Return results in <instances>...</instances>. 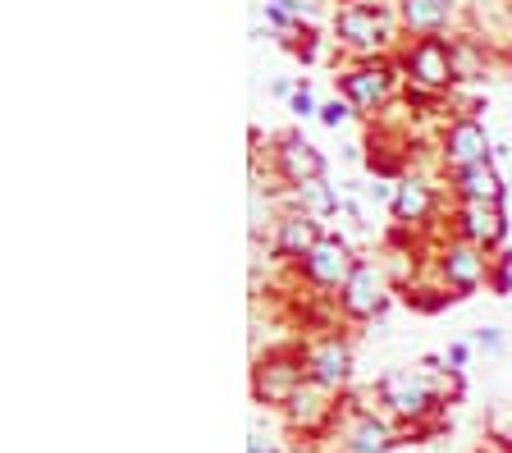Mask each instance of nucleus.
<instances>
[{
	"mask_svg": "<svg viewBox=\"0 0 512 453\" xmlns=\"http://www.w3.org/2000/svg\"><path fill=\"white\" fill-rule=\"evenodd\" d=\"M398 28L403 23L384 10L380 0H343L334 10V37L339 51L352 60H380V55H398Z\"/></svg>",
	"mask_w": 512,
	"mask_h": 453,
	"instance_id": "1",
	"label": "nucleus"
},
{
	"mask_svg": "<svg viewBox=\"0 0 512 453\" xmlns=\"http://www.w3.org/2000/svg\"><path fill=\"white\" fill-rule=\"evenodd\" d=\"M398 69H403L407 87H421V92H453L458 83V51H453V37H407L398 46Z\"/></svg>",
	"mask_w": 512,
	"mask_h": 453,
	"instance_id": "2",
	"label": "nucleus"
},
{
	"mask_svg": "<svg viewBox=\"0 0 512 453\" xmlns=\"http://www.w3.org/2000/svg\"><path fill=\"white\" fill-rule=\"evenodd\" d=\"M334 78H339V97L348 101L357 115H371L375 119L380 110H389L403 69H398L394 55H380V60H352V65L339 69Z\"/></svg>",
	"mask_w": 512,
	"mask_h": 453,
	"instance_id": "3",
	"label": "nucleus"
},
{
	"mask_svg": "<svg viewBox=\"0 0 512 453\" xmlns=\"http://www.w3.org/2000/svg\"><path fill=\"white\" fill-rule=\"evenodd\" d=\"M430 261H435L439 289H448L453 298H467V293H476V289H490L494 257L485 248H476V243H467V238H458V234L439 238Z\"/></svg>",
	"mask_w": 512,
	"mask_h": 453,
	"instance_id": "4",
	"label": "nucleus"
},
{
	"mask_svg": "<svg viewBox=\"0 0 512 453\" xmlns=\"http://www.w3.org/2000/svg\"><path fill=\"white\" fill-rule=\"evenodd\" d=\"M352 266H357V252H352L348 238H343V234H320V243L293 270H298V280L307 284V289L339 293L343 284H348Z\"/></svg>",
	"mask_w": 512,
	"mask_h": 453,
	"instance_id": "5",
	"label": "nucleus"
},
{
	"mask_svg": "<svg viewBox=\"0 0 512 453\" xmlns=\"http://www.w3.org/2000/svg\"><path fill=\"white\" fill-rule=\"evenodd\" d=\"M334 298H339V312L348 316V321H375V316L389 307V275H384V261L357 257L348 284H343Z\"/></svg>",
	"mask_w": 512,
	"mask_h": 453,
	"instance_id": "6",
	"label": "nucleus"
},
{
	"mask_svg": "<svg viewBox=\"0 0 512 453\" xmlns=\"http://www.w3.org/2000/svg\"><path fill=\"white\" fill-rule=\"evenodd\" d=\"M435 156H439V165H444V170H467V165L494 161L490 129H485L476 115H453L444 129H439Z\"/></svg>",
	"mask_w": 512,
	"mask_h": 453,
	"instance_id": "7",
	"label": "nucleus"
},
{
	"mask_svg": "<svg viewBox=\"0 0 512 453\" xmlns=\"http://www.w3.org/2000/svg\"><path fill=\"white\" fill-rule=\"evenodd\" d=\"M380 403L403 421H421L439 408V389L430 385L426 371L403 367V371H389V376L380 380Z\"/></svg>",
	"mask_w": 512,
	"mask_h": 453,
	"instance_id": "8",
	"label": "nucleus"
},
{
	"mask_svg": "<svg viewBox=\"0 0 512 453\" xmlns=\"http://www.w3.org/2000/svg\"><path fill=\"white\" fill-rule=\"evenodd\" d=\"M448 234L467 238L485 252H499L503 238H508V211H503V202H453Z\"/></svg>",
	"mask_w": 512,
	"mask_h": 453,
	"instance_id": "9",
	"label": "nucleus"
},
{
	"mask_svg": "<svg viewBox=\"0 0 512 453\" xmlns=\"http://www.w3.org/2000/svg\"><path fill=\"white\" fill-rule=\"evenodd\" d=\"M270 165L284 179V188H307L316 179H325V156H320L316 142H307L302 133H279L275 151H270Z\"/></svg>",
	"mask_w": 512,
	"mask_h": 453,
	"instance_id": "10",
	"label": "nucleus"
},
{
	"mask_svg": "<svg viewBox=\"0 0 512 453\" xmlns=\"http://www.w3.org/2000/svg\"><path fill=\"white\" fill-rule=\"evenodd\" d=\"M439 211V193L426 174H398L394 179V202H389V216H394L398 229H426Z\"/></svg>",
	"mask_w": 512,
	"mask_h": 453,
	"instance_id": "11",
	"label": "nucleus"
},
{
	"mask_svg": "<svg viewBox=\"0 0 512 453\" xmlns=\"http://www.w3.org/2000/svg\"><path fill=\"white\" fill-rule=\"evenodd\" d=\"M320 234H325V229H320V216H311V211H302V206H288V211L275 216L270 248H275L279 261H293V266H298V261L320 243Z\"/></svg>",
	"mask_w": 512,
	"mask_h": 453,
	"instance_id": "12",
	"label": "nucleus"
},
{
	"mask_svg": "<svg viewBox=\"0 0 512 453\" xmlns=\"http://www.w3.org/2000/svg\"><path fill=\"white\" fill-rule=\"evenodd\" d=\"M302 385H307V362H302V357H266V362L252 371L256 403H275V408H284Z\"/></svg>",
	"mask_w": 512,
	"mask_h": 453,
	"instance_id": "13",
	"label": "nucleus"
},
{
	"mask_svg": "<svg viewBox=\"0 0 512 453\" xmlns=\"http://www.w3.org/2000/svg\"><path fill=\"white\" fill-rule=\"evenodd\" d=\"M302 362H307V380H316V385L330 389V394H339L352 380V348H348V339H339V335H320L316 344L302 353Z\"/></svg>",
	"mask_w": 512,
	"mask_h": 453,
	"instance_id": "14",
	"label": "nucleus"
},
{
	"mask_svg": "<svg viewBox=\"0 0 512 453\" xmlns=\"http://www.w3.org/2000/svg\"><path fill=\"white\" fill-rule=\"evenodd\" d=\"M448 193L453 202H503L508 197V184L494 161L467 165V170H448Z\"/></svg>",
	"mask_w": 512,
	"mask_h": 453,
	"instance_id": "15",
	"label": "nucleus"
},
{
	"mask_svg": "<svg viewBox=\"0 0 512 453\" xmlns=\"http://www.w3.org/2000/svg\"><path fill=\"white\" fill-rule=\"evenodd\" d=\"M453 14V0H398V23L412 37H444Z\"/></svg>",
	"mask_w": 512,
	"mask_h": 453,
	"instance_id": "16",
	"label": "nucleus"
},
{
	"mask_svg": "<svg viewBox=\"0 0 512 453\" xmlns=\"http://www.w3.org/2000/svg\"><path fill=\"white\" fill-rule=\"evenodd\" d=\"M398 444L394 426L380 421L375 412H357V417L343 426V449L348 453H389Z\"/></svg>",
	"mask_w": 512,
	"mask_h": 453,
	"instance_id": "17",
	"label": "nucleus"
},
{
	"mask_svg": "<svg viewBox=\"0 0 512 453\" xmlns=\"http://www.w3.org/2000/svg\"><path fill=\"white\" fill-rule=\"evenodd\" d=\"M284 412H288V421L298 426V431H320L325 421L334 417V403H330V389H320L316 380H307V385L293 394V399L284 403Z\"/></svg>",
	"mask_w": 512,
	"mask_h": 453,
	"instance_id": "18",
	"label": "nucleus"
},
{
	"mask_svg": "<svg viewBox=\"0 0 512 453\" xmlns=\"http://www.w3.org/2000/svg\"><path fill=\"white\" fill-rule=\"evenodd\" d=\"M288 193H293V206H302V211H311V216H334V211H339V193H334L330 184H325V179H316V184H307V188H288Z\"/></svg>",
	"mask_w": 512,
	"mask_h": 453,
	"instance_id": "19",
	"label": "nucleus"
},
{
	"mask_svg": "<svg viewBox=\"0 0 512 453\" xmlns=\"http://www.w3.org/2000/svg\"><path fill=\"white\" fill-rule=\"evenodd\" d=\"M352 115H357V110H352L348 101H343V97H330V101H320V115H316V119H320V124H325V129H334V133H339Z\"/></svg>",
	"mask_w": 512,
	"mask_h": 453,
	"instance_id": "20",
	"label": "nucleus"
},
{
	"mask_svg": "<svg viewBox=\"0 0 512 453\" xmlns=\"http://www.w3.org/2000/svg\"><path fill=\"white\" fill-rule=\"evenodd\" d=\"M453 51H458V78H480L476 42H471V37H453Z\"/></svg>",
	"mask_w": 512,
	"mask_h": 453,
	"instance_id": "21",
	"label": "nucleus"
},
{
	"mask_svg": "<svg viewBox=\"0 0 512 453\" xmlns=\"http://www.w3.org/2000/svg\"><path fill=\"white\" fill-rule=\"evenodd\" d=\"M490 289L499 293H512V252H499V257H494V270H490Z\"/></svg>",
	"mask_w": 512,
	"mask_h": 453,
	"instance_id": "22",
	"label": "nucleus"
},
{
	"mask_svg": "<svg viewBox=\"0 0 512 453\" xmlns=\"http://www.w3.org/2000/svg\"><path fill=\"white\" fill-rule=\"evenodd\" d=\"M288 110H293L298 119H311V115H320V101L311 97V87H307V83H298V92L288 97Z\"/></svg>",
	"mask_w": 512,
	"mask_h": 453,
	"instance_id": "23",
	"label": "nucleus"
},
{
	"mask_svg": "<svg viewBox=\"0 0 512 453\" xmlns=\"http://www.w3.org/2000/svg\"><path fill=\"white\" fill-rule=\"evenodd\" d=\"M471 344L485 348V353H503V330L499 325H480V330H471Z\"/></svg>",
	"mask_w": 512,
	"mask_h": 453,
	"instance_id": "24",
	"label": "nucleus"
},
{
	"mask_svg": "<svg viewBox=\"0 0 512 453\" xmlns=\"http://www.w3.org/2000/svg\"><path fill=\"white\" fill-rule=\"evenodd\" d=\"M471 348H476V344H453V348H448V362H453V367H467Z\"/></svg>",
	"mask_w": 512,
	"mask_h": 453,
	"instance_id": "25",
	"label": "nucleus"
},
{
	"mask_svg": "<svg viewBox=\"0 0 512 453\" xmlns=\"http://www.w3.org/2000/svg\"><path fill=\"white\" fill-rule=\"evenodd\" d=\"M247 453H275V444H270L261 431H252V435H247Z\"/></svg>",
	"mask_w": 512,
	"mask_h": 453,
	"instance_id": "26",
	"label": "nucleus"
},
{
	"mask_svg": "<svg viewBox=\"0 0 512 453\" xmlns=\"http://www.w3.org/2000/svg\"><path fill=\"white\" fill-rule=\"evenodd\" d=\"M261 5H288V0H261Z\"/></svg>",
	"mask_w": 512,
	"mask_h": 453,
	"instance_id": "27",
	"label": "nucleus"
}]
</instances>
